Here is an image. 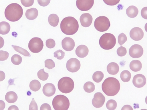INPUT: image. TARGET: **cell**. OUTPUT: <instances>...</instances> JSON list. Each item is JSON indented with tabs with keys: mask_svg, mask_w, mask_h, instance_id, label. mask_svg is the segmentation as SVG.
I'll return each mask as SVG.
<instances>
[{
	"mask_svg": "<svg viewBox=\"0 0 147 110\" xmlns=\"http://www.w3.org/2000/svg\"><path fill=\"white\" fill-rule=\"evenodd\" d=\"M59 18L55 14H50L48 18V21L49 24L53 27L57 26L59 23Z\"/></svg>",
	"mask_w": 147,
	"mask_h": 110,
	"instance_id": "cell-25",
	"label": "cell"
},
{
	"mask_svg": "<svg viewBox=\"0 0 147 110\" xmlns=\"http://www.w3.org/2000/svg\"><path fill=\"white\" fill-rule=\"evenodd\" d=\"M6 18L11 22H16L19 20L23 14L22 7L17 3H12L6 8L4 12Z\"/></svg>",
	"mask_w": 147,
	"mask_h": 110,
	"instance_id": "cell-3",
	"label": "cell"
},
{
	"mask_svg": "<svg viewBox=\"0 0 147 110\" xmlns=\"http://www.w3.org/2000/svg\"><path fill=\"white\" fill-rule=\"evenodd\" d=\"M138 13L137 8L134 5L129 6L126 10L127 15L130 18H134L136 17Z\"/></svg>",
	"mask_w": 147,
	"mask_h": 110,
	"instance_id": "cell-21",
	"label": "cell"
},
{
	"mask_svg": "<svg viewBox=\"0 0 147 110\" xmlns=\"http://www.w3.org/2000/svg\"><path fill=\"white\" fill-rule=\"evenodd\" d=\"M132 83L135 86L140 88L143 87L146 84V79L143 75L138 74L134 77Z\"/></svg>",
	"mask_w": 147,
	"mask_h": 110,
	"instance_id": "cell-14",
	"label": "cell"
},
{
	"mask_svg": "<svg viewBox=\"0 0 147 110\" xmlns=\"http://www.w3.org/2000/svg\"><path fill=\"white\" fill-rule=\"evenodd\" d=\"M52 104L55 110H67L70 105L68 98L61 94L55 96L53 100Z\"/></svg>",
	"mask_w": 147,
	"mask_h": 110,
	"instance_id": "cell-5",
	"label": "cell"
},
{
	"mask_svg": "<svg viewBox=\"0 0 147 110\" xmlns=\"http://www.w3.org/2000/svg\"><path fill=\"white\" fill-rule=\"evenodd\" d=\"M99 42L102 48L105 50H109L115 46L116 43V39L113 34L107 33L101 36Z\"/></svg>",
	"mask_w": 147,
	"mask_h": 110,
	"instance_id": "cell-4",
	"label": "cell"
},
{
	"mask_svg": "<svg viewBox=\"0 0 147 110\" xmlns=\"http://www.w3.org/2000/svg\"><path fill=\"white\" fill-rule=\"evenodd\" d=\"M8 110H19L18 107L15 105H13L10 106L8 108Z\"/></svg>",
	"mask_w": 147,
	"mask_h": 110,
	"instance_id": "cell-50",
	"label": "cell"
},
{
	"mask_svg": "<svg viewBox=\"0 0 147 110\" xmlns=\"http://www.w3.org/2000/svg\"><path fill=\"white\" fill-rule=\"evenodd\" d=\"M22 4L25 7L32 6L34 3V0H20Z\"/></svg>",
	"mask_w": 147,
	"mask_h": 110,
	"instance_id": "cell-40",
	"label": "cell"
},
{
	"mask_svg": "<svg viewBox=\"0 0 147 110\" xmlns=\"http://www.w3.org/2000/svg\"><path fill=\"white\" fill-rule=\"evenodd\" d=\"M11 46L16 52L25 56L30 57L31 55L26 50L19 46L12 45Z\"/></svg>",
	"mask_w": 147,
	"mask_h": 110,
	"instance_id": "cell-30",
	"label": "cell"
},
{
	"mask_svg": "<svg viewBox=\"0 0 147 110\" xmlns=\"http://www.w3.org/2000/svg\"><path fill=\"white\" fill-rule=\"evenodd\" d=\"M84 89L87 93H91L94 91L95 86L93 83L91 81H87L84 85Z\"/></svg>",
	"mask_w": 147,
	"mask_h": 110,
	"instance_id": "cell-28",
	"label": "cell"
},
{
	"mask_svg": "<svg viewBox=\"0 0 147 110\" xmlns=\"http://www.w3.org/2000/svg\"><path fill=\"white\" fill-rule=\"evenodd\" d=\"M9 56L8 52L3 50L0 51V61H3L6 60Z\"/></svg>",
	"mask_w": 147,
	"mask_h": 110,
	"instance_id": "cell-39",
	"label": "cell"
},
{
	"mask_svg": "<svg viewBox=\"0 0 147 110\" xmlns=\"http://www.w3.org/2000/svg\"><path fill=\"white\" fill-rule=\"evenodd\" d=\"M5 102L2 100H0V110L4 109L5 107Z\"/></svg>",
	"mask_w": 147,
	"mask_h": 110,
	"instance_id": "cell-48",
	"label": "cell"
},
{
	"mask_svg": "<svg viewBox=\"0 0 147 110\" xmlns=\"http://www.w3.org/2000/svg\"><path fill=\"white\" fill-rule=\"evenodd\" d=\"M59 90L63 93H68L73 90L74 82L73 79L68 77H62L59 81L58 84Z\"/></svg>",
	"mask_w": 147,
	"mask_h": 110,
	"instance_id": "cell-6",
	"label": "cell"
},
{
	"mask_svg": "<svg viewBox=\"0 0 147 110\" xmlns=\"http://www.w3.org/2000/svg\"><path fill=\"white\" fill-rule=\"evenodd\" d=\"M141 14L142 17L145 19H147V7H143L141 11Z\"/></svg>",
	"mask_w": 147,
	"mask_h": 110,
	"instance_id": "cell-44",
	"label": "cell"
},
{
	"mask_svg": "<svg viewBox=\"0 0 147 110\" xmlns=\"http://www.w3.org/2000/svg\"><path fill=\"white\" fill-rule=\"evenodd\" d=\"M44 46L43 41L40 38L34 37L29 41L28 47L29 50L33 53H38L42 49Z\"/></svg>",
	"mask_w": 147,
	"mask_h": 110,
	"instance_id": "cell-8",
	"label": "cell"
},
{
	"mask_svg": "<svg viewBox=\"0 0 147 110\" xmlns=\"http://www.w3.org/2000/svg\"><path fill=\"white\" fill-rule=\"evenodd\" d=\"M80 61L77 58H72L70 59L67 62L66 67L69 71L76 72L79 70L80 67Z\"/></svg>",
	"mask_w": 147,
	"mask_h": 110,
	"instance_id": "cell-9",
	"label": "cell"
},
{
	"mask_svg": "<svg viewBox=\"0 0 147 110\" xmlns=\"http://www.w3.org/2000/svg\"><path fill=\"white\" fill-rule=\"evenodd\" d=\"M111 24L109 19L104 16H100L96 18L94 22V25L95 29L100 32L107 31Z\"/></svg>",
	"mask_w": 147,
	"mask_h": 110,
	"instance_id": "cell-7",
	"label": "cell"
},
{
	"mask_svg": "<svg viewBox=\"0 0 147 110\" xmlns=\"http://www.w3.org/2000/svg\"></svg>",
	"mask_w": 147,
	"mask_h": 110,
	"instance_id": "cell-51",
	"label": "cell"
},
{
	"mask_svg": "<svg viewBox=\"0 0 147 110\" xmlns=\"http://www.w3.org/2000/svg\"><path fill=\"white\" fill-rule=\"evenodd\" d=\"M104 75L103 73L99 71L95 72L92 75V79L96 83H99L102 80Z\"/></svg>",
	"mask_w": 147,
	"mask_h": 110,
	"instance_id": "cell-29",
	"label": "cell"
},
{
	"mask_svg": "<svg viewBox=\"0 0 147 110\" xmlns=\"http://www.w3.org/2000/svg\"><path fill=\"white\" fill-rule=\"evenodd\" d=\"M127 37L126 35L123 33L120 34L118 37V41L119 44L122 45L127 41Z\"/></svg>",
	"mask_w": 147,
	"mask_h": 110,
	"instance_id": "cell-34",
	"label": "cell"
},
{
	"mask_svg": "<svg viewBox=\"0 0 147 110\" xmlns=\"http://www.w3.org/2000/svg\"><path fill=\"white\" fill-rule=\"evenodd\" d=\"M65 55V53L64 52L61 50H57L54 53V56L59 60H61L63 58Z\"/></svg>",
	"mask_w": 147,
	"mask_h": 110,
	"instance_id": "cell-35",
	"label": "cell"
},
{
	"mask_svg": "<svg viewBox=\"0 0 147 110\" xmlns=\"http://www.w3.org/2000/svg\"><path fill=\"white\" fill-rule=\"evenodd\" d=\"M144 50L142 47L140 45L135 44L132 45L129 50V54L133 58H139L143 55Z\"/></svg>",
	"mask_w": 147,
	"mask_h": 110,
	"instance_id": "cell-11",
	"label": "cell"
},
{
	"mask_svg": "<svg viewBox=\"0 0 147 110\" xmlns=\"http://www.w3.org/2000/svg\"><path fill=\"white\" fill-rule=\"evenodd\" d=\"M120 88V83L118 79L113 77L106 79L102 85L103 92L107 96H113L117 94Z\"/></svg>",
	"mask_w": 147,
	"mask_h": 110,
	"instance_id": "cell-1",
	"label": "cell"
},
{
	"mask_svg": "<svg viewBox=\"0 0 147 110\" xmlns=\"http://www.w3.org/2000/svg\"><path fill=\"white\" fill-rule=\"evenodd\" d=\"M38 15L37 10L35 8H32L27 10L25 13L26 18L28 20H32L35 19Z\"/></svg>",
	"mask_w": 147,
	"mask_h": 110,
	"instance_id": "cell-20",
	"label": "cell"
},
{
	"mask_svg": "<svg viewBox=\"0 0 147 110\" xmlns=\"http://www.w3.org/2000/svg\"><path fill=\"white\" fill-rule=\"evenodd\" d=\"M92 16L88 13L83 14L80 18L81 25L85 27L89 26L92 23Z\"/></svg>",
	"mask_w": 147,
	"mask_h": 110,
	"instance_id": "cell-16",
	"label": "cell"
},
{
	"mask_svg": "<svg viewBox=\"0 0 147 110\" xmlns=\"http://www.w3.org/2000/svg\"><path fill=\"white\" fill-rule=\"evenodd\" d=\"M121 110H133V109L132 107L130 105H124L121 108Z\"/></svg>",
	"mask_w": 147,
	"mask_h": 110,
	"instance_id": "cell-46",
	"label": "cell"
},
{
	"mask_svg": "<svg viewBox=\"0 0 147 110\" xmlns=\"http://www.w3.org/2000/svg\"><path fill=\"white\" fill-rule=\"evenodd\" d=\"M10 29V26L9 24L5 21L0 22V34L5 35L8 33Z\"/></svg>",
	"mask_w": 147,
	"mask_h": 110,
	"instance_id": "cell-24",
	"label": "cell"
},
{
	"mask_svg": "<svg viewBox=\"0 0 147 110\" xmlns=\"http://www.w3.org/2000/svg\"><path fill=\"white\" fill-rule=\"evenodd\" d=\"M79 24L77 20L71 16L64 18L60 23V29L65 35H72L75 34L79 29Z\"/></svg>",
	"mask_w": 147,
	"mask_h": 110,
	"instance_id": "cell-2",
	"label": "cell"
},
{
	"mask_svg": "<svg viewBox=\"0 0 147 110\" xmlns=\"http://www.w3.org/2000/svg\"><path fill=\"white\" fill-rule=\"evenodd\" d=\"M129 35L131 39L135 41H138L142 39L144 35L143 30L140 28L136 27L130 31Z\"/></svg>",
	"mask_w": 147,
	"mask_h": 110,
	"instance_id": "cell-13",
	"label": "cell"
},
{
	"mask_svg": "<svg viewBox=\"0 0 147 110\" xmlns=\"http://www.w3.org/2000/svg\"><path fill=\"white\" fill-rule=\"evenodd\" d=\"M105 100V98L102 94L100 92L96 93L92 100L93 105L96 108L102 107Z\"/></svg>",
	"mask_w": 147,
	"mask_h": 110,
	"instance_id": "cell-12",
	"label": "cell"
},
{
	"mask_svg": "<svg viewBox=\"0 0 147 110\" xmlns=\"http://www.w3.org/2000/svg\"><path fill=\"white\" fill-rule=\"evenodd\" d=\"M51 0H37L38 3L40 6L45 7L48 5Z\"/></svg>",
	"mask_w": 147,
	"mask_h": 110,
	"instance_id": "cell-43",
	"label": "cell"
},
{
	"mask_svg": "<svg viewBox=\"0 0 147 110\" xmlns=\"http://www.w3.org/2000/svg\"><path fill=\"white\" fill-rule=\"evenodd\" d=\"M94 4V0H77L76 5L80 10L83 11L90 10Z\"/></svg>",
	"mask_w": 147,
	"mask_h": 110,
	"instance_id": "cell-10",
	"label": "cell"
},
{
	"mask_svg": "<svg viewBox=\"0 0 147 110\" xmlns=\"http://www.w3.org/2000/svg\"><path fill=\"white\" fill-rule=\"evenodd\" d=\"M40 110H51V107L48 104L45 103L42 104L40 106Z\"/></svg>",
	"mask_w": 147,
	"mask_h": 110,
	"instance_id": "cell-45",
	"label": "cell"
},
{
	"mask_svg": "<svg viewBox=\"0 0 147 110\" xmlns=\"http://www.w3.org/2000/svg\"><path fill=\"white\" fill-rule=\"evenodd\" d=\"M88 48L84 45H81L78 46L75 51L76 55L80 58H83L86 56L88 54Z\"/></svg>",
	"mask_w": 147,
	"mask_h": 110,
	"instance_id": "cell-18",
	"label": "cell"
},
{
	"mask_svg": "<svg viewBox=\"0 0 147 110\" xmlns=\"http://www.w3.org/2000/svg\"><path fill=\"white\" fill-rule=\"evenodd\" d=\"M120 0H103L104 2L109 5L113 6L118 4Z\"/></svg>",
	"mask_w": 147,
	"mask_h": 110,
	"instance_id": "cell-41",
	"label": "cell"
},
{
	"mask_svg": "<svg viewBox=\"0 0 147 110\" xmlns=\"http://www.w3.org/2000/svg\"><path fill=\"white\" fill-rule=\"evenodd\" d=\"M129 67L132 71L137 72L140 70L142 68V64L138 60H133L129 64Z\"/></svg>",
	"mask_w": 147,
	"mask_h": 110,
	"instance_id": "cell-23",
	"label": "cell"
},
{
	"mask_svg": "<svg viewBox=\"0 0 147 110\" xmlns=\"http://www.w3.org/2000/svg\"><path fill=\"white\" fill-rule=\"evenodd\" d=\"M117 103L114 100L110 99L108 101L106 104V107L109 110H115L117 107Z\"/></svg>",
	"mask_w": 147,
	"mask_h": 110,
	"instance_id": "cell-33",
	"label": "cell"
},
{
	"mask_svg": "<svg viewBox=\"0 0 147 110\" xmlns=\"http://www.w3.org/2000/svg\"><path fill=\"white\" fill-rule=\"evenodd\" d=\"M119 70L118 65L115 62H111L107 65V71L111 75H115L117 74Z\"/></svg>",
	"mask_w": 147,
	"mask_h": 110,
	"instance_id": "cell-19",
	"label": "cell"
},
{
	"mask_svg": "<svg viewBox=\"0 0 147 110\" xmlns=\"http://www.w3.org/2000/svg\"><path fill=\"white\" fill-rule=\"evenodd\" d=\"M117 53L119 56L121 57L123 56L126 54L127 50L125 48L121 46L117 49Z\"/></svg>",
	"mask_w": 147,
	"mask_h": 110,
	"instance_id": "cell-37",
	"label": "cell"
},
{
	"mask_svg": "<svg viewBox=\"0 0 147 110\" xmlns=\"http://www.w3.org/2000/svg\"><path fill=\"white\" fill-rule=\"evenodd\" d=\"M11 62L14 65H18L21 63L22 61V58L19 55L15 54L13 55L11 58Z\"/></svg>",
	"mask_w": 147,
	"mask_h": 110,
	"instance_id": "cell-32",
	"label": "cell"
},
{
	"mask_svg": "<svg viewBox=\"0 0 147 110\" xmlns=\"http://www.w3.org/2000/svg\"><path fill=\"white\" fill-rule=\"evenodd\" d=\"M5 77L4 72L2 71H0V81L3 80Z\"/></svg>",
	"mask_w": 147,
	"mask_h": 110,
	"instance_id": "cell-47",
	"label": "cell"
},
{
	"mask_svg": "<svg viewBox=\"0 0 147 110\" xmlns=\"http://www.w3.org/2000/svg\"><path fill=\"white\" fill-rule=\"evenodd\" d=\"M45 67L49 69H51L55 67L54 62L51 59H48L45 61Z\"/></svg>",
	"mask_w": 147,
	"mask_h": 110,
	"instance_id": "cell-36",
	"label": "cell"
},
{
	"mask_svg": "<svg viewBox=\"0 0 147 110\" xmlns=\"http://www.w3.org/2000/svg\"><path fill=\"white\" fill-rule=\"evenodd\" d=\"M46 46L49 48H52L55 45V42L54 40L52 39H47L46 41Z\"/></svg>",
	"mask_w": 147,
	"mask_h": 110,
	"instance_id": "cell-38",
	"label": "cell"
},
{
	"mask_svg": "<svg viewBox=\"0 0 147 110\" xmlns=\"http://www.w3.org/2000/svg\"><path fill=\"white\" fill-rule=\"evenodd\" d=\"M37 76L40 80L42 81H46L48 78L49 73L45 72L44 69H40L38 71Z\"/></svg>",
	"mask_w": 147,
	"mask_h": 110,
	"instance_id": "cell-31",
	"label": "cell"
},
{
	"mask_svg": "<svg viewBox=\"0 0 147 110\" xmlns=\"http://www.w3.org/2000/svg\"><path fill=\"white\" fill-rule=\"evenodd\" d=\"M131 76L130 72L127 70L123 71L121 72L120 75L121 80L124 82H127L130 81Z\"/></svg>",
	"mask_w": 147,
	"mask_h": 110,
	"instance_id": "cell-27",
	"label": "cell"
},
{
	"mask_svg": "<svg viewBox=\"0 0 147 110\" xmlns=\"http://www.w3.org/2000/svg\"><path fill=\"white\" fill-rule=\"evenodd\" d=\"M17 94L13 91H9L7 92L5 95V100L8 103H15L18 99Z\"/></svg>",
	"mask_w": 147,
	"mask_h": 110,
	"instance_id": "cell-22",
	"label": "cell"
},
{
	"mask_svg": "<svg viewBox=\"0 0 147 110\" xmlns=\"http://www.w3.org/2000/svg\"><path fill=\"white\" fill-rule=\"evenodd\" d=\"M56 88L53 84L51 83L46 84L43 86L42 92L44 94L47 96L50 97L55 93Z\"/></svg>",
	"mask_w": 147,
	"mask_h": 110,
	"instance_id": "cell-17",
	"label": "cell"
},
{
	"mask_svg": "<svg viewBox=\"0 0 147 110\" xmlns=\"http://www.w3.org/2000/svg\"><path fill=\"white\" fill-rule=\"evenodd\" d=\"M41 84L38 80L34 79L30 83L29 87L30 89L34 92H36L40 90L41 88Z\"/></svg>",
	"mask_w": 147,
	"mask_h": 110,
	"instance_id": "cell-26",
	"label": "cell"
},
{
	"mask_svg": "<svg viewBox=\"0 0 147 110\" xmlns=\"http://www.w3.org/2000/svg\"><path fill=\"white\" fill-rule=\"evenodd\" d=\"M61 45L63 49L67 51L72 50L75 46V42L72 38L66 37L62 41Z\"/></svg>",
	"mask_w": 147,
	"mask_h": 110,
	"instance_id": "cell-15",
	"label": "cell"
},
{
	"mask_svg": "<svg viewBox=\"0 0 147 110\" xmlns=\"http://www.w3.org/2000/svg\"><path fill=\"white\" fill-rule=\"evenodd\" d=\"M29 110H38L37 105L34 98H32V100L29 105Z\"/></svg>",
	"mask_w": 147,
	"mask_h": 110,
	"instance_id": "cell-42",
	"label": "cell"
},
{
	"mask_svg": "<svg viewBox=\"0 0 147 110\" xmlns=\"http://www.w3.org/2000/svg\"><path fill=\"white\" fill-rule=\"evenodd\" d=\"M4 43V41L3 39L0 36V49L3 47Z\"/></svg>",
	"mask_w": 147,
	"mask_h": 110,
	"instance_id": "cell-49",
	"label": "cell"
}]
</instances>
